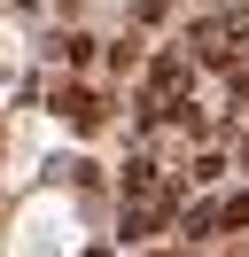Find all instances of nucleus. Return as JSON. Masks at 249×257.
Listing matches in <instances>:
<instances>
[{
    "label": "nucleus",
    "mask_w": 249,
    "mask_h": 257,
    "mask_svg": "<svg viewBox=\"0 0 249 257\" xmlns=\"http://www.w3.org/2000/svg\"><path fill=\"white\" fill-rule=\"evenodd\" d=\"M179 234H187V241H202V234H218V203H195V210H187V218H179Z\"/></svg>",
    "instance_id": "423d86ee"
},
{
    "label": "nucleus",
    "mask_w": 249,
    "mask_h": 257,
    "mask_svg": "<svg viewBox=\"0 0 249 257\" xmlns=\"http://www.w3.org/2000/svg\"><path fill=\"white\" fill-rule=\"evenodd\" d=\"M233 156H241V172H249V133H241V148H233Z\"/></svg>",
    "instance_id": "6e6552de"
},
{
    "label": "nucleus",
    "mask_w": 249,
    "mask_h": 257,
    "mask_svg": "<svg viewBox=\"0 0 249 257\" xmlns=\"http://www.w3.org/2000/svg\"><path fill=\"white\" fill-rule=\"evenodd\" d=\"M156 187H164V164H148V156L125 164V195H156Z\"/></svg>",
    "instance_id": "7ed1b4c3"
},
{
    "label": "nucleus",
    "mask_w": 249,
    "mask_h": 257,
    "mask_svg": "<svg viewBox=\"0 0 249 257\" xmlns=\"http://www.w3.org/2000/svg\"><path fill=\"white\" fill-rule=\"evenodd\" d=\"M249 226V187L241 195H226V203H218V234H241Z\"/></svg>",
    "instance_id": "39448f33"
},
{
    "label": "nucleus",
    "mask_w": 249,
    "mask_h": 257,
    "mask_svg": "<svg viewBox=\"0 0 249 257\" xmlns=\"http://www.w3.org/2000/svg\"><path fill=\"white\" fill-rule=\"evenodd\" d=\"M179 78H187L179 55H156V63H148V101H171V94H179Z\"/></svg>",
    "instance_id": "f03ea898"
},
{
    "label": "nucleus",
    "mask_w": 249,
    "mask_h": 257,
    "mask_svg": "<svg viewBox=\"0 0 249 257\" xmlns=\"http://www.w3.org/2000/svg\"><path fill=\"white\" fill-rule=\"evenodd\" d=\"M187 179H195V187H218V179H226V156H218V148H202V156H195V172H187Z\"/></svg>",
    "instance_id": "0eeeda50"
},
{
    "label": "nucleus",
    "mask_w": 249,
    "mask_h": 257,
    "mask_svg": "<svg viewBox=\"0 0 249 257\" xmlns=\"http://www.w3.org/2000/svg\"><path fill=\"white\" fill-rule=\"evenodd\" d=\"M62 117H70L78 133H93V125H101V101H93V94H70V101H62Z\"/></svg>",
    "instance_id": "20e7f679"
},
{
    "label": "nucleus",
    "mask_w": 249,
    "mask_h": 257,
    "mask_svg": "<svg viewBox=\"0 0 249 257\" xmlns=\"http://www.w3.org/2000/svg\"><path fill=\"white\" fill-rule=\"evenodd\" d=\"M164 218H171V187H156V195H133V210H125V241H148Z\"/></svg>",
    "instance_id": "f257e3e1"
}]
</instances>
